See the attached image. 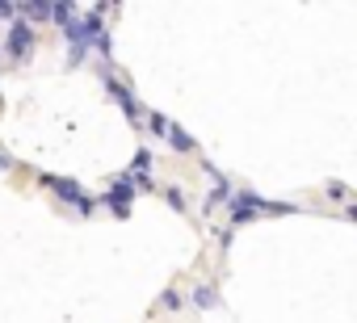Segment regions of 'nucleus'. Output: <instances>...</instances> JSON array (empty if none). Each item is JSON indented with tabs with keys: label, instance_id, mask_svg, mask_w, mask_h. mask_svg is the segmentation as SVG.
I'll return each mask as SVG.
<instances>
[{
	"label": "nucleus",
	"instance_id": "nucleus-6",
	"mask_svg": "<svg viewBox=\"0 0 357 323\" xmlns=\"http://www.w3.org/2000/svg\"><path fill=\"white\" fill-rule=\"evenodd\" d=\"M231 198H236V189H231L227 181H219V185L211 189V198H206V214H211V210H219V206H231Z\"/></svg>",
	"mask_w": 357,
	"mask_h": 323
},
{
	"label": "nucleus",
	"instance_id": "nucleus-13",
	"mask_svg": "<svg viewBox=\"0 0 357 323\" xmlns=\"http://www.w3.org/2000/svg\"><path fill=\"white\" fill-rule=\"evenodd\" d=\"M17 13H22V5H9V0H0V17H13V22H17Z\"/></svg>",
	"mask_w": 357,
	"mask_h": 323
},
{
	"label": "nucleus",
	"instance_id": "nucleus-9",
	"mask_svg": "<svg viewBox=\"0 0 357 323\" xmlns=\"http://www.w3.org/2000/svg\"><path fill=\"white\" fill-rule=\"evenodd\" d=\"M147 130H151L155 139H168V134H172V122H168L164 113H155V109H151V113H147Z\"/></svg>",
	"mask_w": 357,
	"mask_h": 323
},
{
	"label": "nucleus",
	"instance_id": "nucleus-11",
	"mask_svg": "<svg viewBox=\"0 0 357 323\" xmlns=\"http://www.w3.org/2000/svg\"><path fill=\"white\" fill-rule=\"evenodd\" d=\"M328 198H332V202H344V206H349V189H344L340 181H328Z\"/></svg>",
	"mask_w": 357,
	"mask_h": 323
},
{
	"label": "nucleus",
	"instance_id": "nucleus-4",
	"mask_svg": "<svg viewBox=\"0 0 357 323\" xmlns=\"http://www.w3.org/2000/svg\"><path fill=\"white\" fill-rule=\"evenodd\" d=\"M105 88H109V97H114V101H118V105H122V113H126V118H130V122H139V101H135V93H130V88H126V84H118V80H114V76H109V80H105Z\"/></svg>",
	"mask_w": 357,
	"mask_h": 323
},
{
	"label": "nucleus",
	"instance_id": "nucleus-10",
	"mask_svg": "<svg viewBox=\"0 0 357 323\" xmlns=\"http://www.w3.org/2000/svg\"><path fill=\"white\" fill-rule=\"evenodd\" d=\"M181 302H185V298L176 294V290H164V294H160V306H164V310H181Z\"/></svg>",
	"mask_w": 357,
	"mask_h": 323
},
{
	"label": "nucleus",
	"instance_id": "nucleus-2",
	"mask_svg": "<svg viewBox=\"0 0 357 323\" xmlns=\"http://www.w3.org/2000/svg\"><path fill=\"white\" fill-rule=\"evenodd\" d=\"M30 51H34V26L17 17V22L9 26V59H13V63H26Z\"/></svg>",
	"mask_w": 357,
	"mask_h": 323
},
{
	"label": "nucleus",
	"instance_id": "nucleus-12",
	"mask_svg": "<svg viewBox=\"0 0 357 323\" xmlns=\"http://www.w3.org/2000/svg\"><path fill=\"white\" fill-rule=\"evenodd\" d=\"M164 198H168V206H172V210H185V194H181V189H176V185H172V189H168Z\"/></svg>",
	"mask_w": 357,
	"mask_h": 323
},
{
	"label": "nucleus",
	"instance_id": "nucleus-1",
	"mask_svg": "<svg viewBox=\"0 0 357 323\" xmlns=\"http://www.w3.org/2000/svg\"><path fill=\"white\" fill-rule=\"evenodd\" d=\"M130 202H135V181H130V173H126V177H114V181H109V189L101 194V206H109L118 219H126V214H130Z\"/></svg>",
	"mask_w": 357,
	"mask_h": 323
},
{
	"label": "nucleus",
	"instance_id": "nucleus-8",
	"mask_svg": "<svg viewBox=\"0 0 357 323\" xmlns=\"http://www.w3.org/2000/svg\"><path fill=\"white\" fill-rule=\"evenodd\" d=\"M190 302H194V306H202V310H215V306H219V294H215L211 285H198V290L190 294Z\"/></svg>",
	"mask_w": 357,
	"mask_h": 323
},
{
	"label": "nucleus",
	"instance_id": "nucleus-14",
	"mask_svg": "<svg viewBox=\"0 0 357 323\" xmlns=\"http://www.w3.org/2000/svg\"><path fill=\"white\" fill-rule=\"evenodd\" d=\"M344 219H353V223H357V202H349V206H344Z\"/></svg>",
	"mask_w": 357,
	"mask_h": 323
},
{
	"label": "nucleus",
	"instance_id": "nucleus-3",
	"mask_svg": "<svg viewBox=\"0 0 357 323\" xmlns=\"http://www.w3.org/2000/svg\"><path fill=\"white\" fill-rule=\"evenodd\" d=\"M43 185H47V189H55V198H63V202H72L76 210H80V206L89 202V194H84V189H80L76 181H68V177H55V173H43Z\"/></svg>",
	"mask_w": 357,
	"mask_h": 323
},
{
	"label": "nucleus",
	"instance_id": "nucleus-7",
	"mask_svg": "<svg viewBox=\"0 0 357 323\" xmlns=\"http://www.w3.org/2000/svg\"><path fill=\"white\" fill-rule=\"evenodd\" d=\"M168 143H172V151H181V155H185V151H198L194 134H185L181 126H176V122H172V134H168Z\"/></svg>",
	"mask_w": 357,
	"mask_h": 323
},
{
	"label": "nucleus",
	"instance_id": "nucleus-5",
	"mask_svg": "<svg viewBox=\"0 0 357 323\" xmlns=\"http://www.w3.org/2000/svg\"><path fill=\"white\" fill-rule=\"evenodd\" d=\"M51 13H55V5H47V0H26V5H22V13H17V17L34 26V22H47Z\"/></svg>",
	"mask_w": 357,
	"mask_h": 323
}]
</instances>
